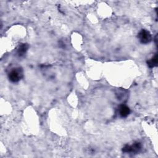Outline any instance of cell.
Segmentation results:
<instances>
[{
	"mask_svg": "<svg viewBox=\"0 0 158 158\" xmlns=\"http://www.w3.org/2000/svg\"><path fill=\"white\" fill-rule=\"evenodd\" d=\"M141 144L139 142H135L131 145L127 144L123 149L122 151L127 153H138L141 149Z\"/></svg>",
	"mask_w": 158,
	"mask_h": 158,
	"instance_id": "obj_2",
	"label": "cell"
},
{
	"mask_svg": "<svg viewBox=\"0 0 158 158\" xmlns=\"http://www.w3.org/2000/svg\"><path fill=\"white\" fill-rule=\"evenodd\" d=\"M157 63H158V60H157V54H156L151 59H149L147 61L148 65L150 68H153V67L157 66Z\"/></svg>",
	"mask_w": 158,
	"mask_h": 158,
	"instance_id": "obj_6",
	"label": "cell"
},
{
	"mask_svg": "<svg viewBox=\"0 0 158 158\" xmlns=\"http://www.w3.org/2000/svg\"><path fill=\"white\" fill-rule=\"evenodd\" d=\"M23 77V70L20 67L13 69L9 73L8 77L10 81L13 83L18 82Z\"/></svg>",
	"mask_w": 158,
	"mask_h": 158,
	"instance_id": "obj_1",
	"label": "cell"
},
{
	"mask_svg": "<svg viewBox=\"0 0 158 158\" xmlns=\"http://www.w3.org/2000/svg\"><path fill=\"white\" fill-rule=\"evenodd\" d=\"M28 48V46L27 44H22L21 45H20L17 49V54L19 56H23L26 52L27 51Z\"/></svg>",
	"mask_w": 158,
	"mask_h": 158,
	"instance_id": "obj_5",
	"label": "cell"
},
{
	"mask_svg": "<svg viewBox=\"0 0 158 158\" xmlns=\"http://www.w3.org/2000/svg\"><path fill=\"white\" fill-rule=\"evenodd\" d=\"M139 40L143 44H148L151 41L152 36L150 32L146 30H141L138 35Z\"/></svg>",
	"mask_w": 158,
	"mask_h": 158,
	"instance_id": "obj_3",
	"label": "cell"
},
{
	"mask_svg": "<svg viewBox=\"0 0 158 158\" xmlns=\"http://www.w3.org/2000/svg\"><path fill=\"white\" fill-rule=\"evenodd\" d=\"M118 113L122 117H127L130 113V109L125 105H121L118 107Z\"/></svg>",
	"mask_w": 158,
	"mask_h": 158,
	"instance_id": "obj_4",
	"label": "cell"
}]
</instances>
